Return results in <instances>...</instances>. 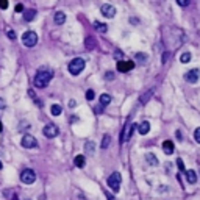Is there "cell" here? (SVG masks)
<instances>
[{
  "label": "cell",
  "instance_id": "2e32d148",
  "mask_svg": "<svg viewBox=\"0 0 200 200\" xmlns=\"http://www.w3.org/2000/svg\"><path fill=\"white\" fill-rule=\"evenodd\" d=\"M152 96H153V89H149L147 92H145V94H142V96H141V99H139V102H141L142 105H145V103H147V102H149V99H150Z\"/></svg>",
  "mask_w": 200,
  "mask_h": 200
},
{
  "label": "cell",
  "instance_id": "d6986e66",
  "mask_svg": "<svg viewBox=\"0 0 200 200\" xmlns=\"http://www.w3.org/2000/svg\"><path fill=\"white\" fill-rule=\"evenodd\" d=\"M145 159H147V163H149L150 166H156V164H158V158H156L153 153H147V155H145Z\"/></svg>",
  "mask_w": 200,
  "mask_h": 200
},
{
  "label": "cell",
  "instance_id": "d590c367",
  "mask_svg": "<svg viewBox=\"0 0 200 200\" xmlns=\"http://www.w3.org/2000/svg\"><path fill=\"white\" fill-rule=\"evenodd\" d=\"M16 11H17V13H22V11H24V6H22V3H17V5H16Z\"/></svg>",
  "mask_w": 200,
  "mask_h": 200
},
{
  "label": "cell",
  "instance_id": "3957f363",
  "mask_svg": "<svg viewBox=\"0 0 200 200\" xmlns=\"http://www.w3.org/2000/svg\"><path fill=\"white\" fill-rule=\"evenodd\" d=\"M38 42V35L35 31H27L22 35V44L25 47H35Z\"/></svg>",
  "mask_w": 200,
  "mask_h": 200
},
{
  "label": "cell",
  "instance_id": "44dd1931",
  "mask_svg": "<svg viewBox=\"0 0 200 200\" xmlns=\"http://www.w3.org/2000/svg\"><path fill=\"white\" fill-rule=\"evenodd\" d=\"M189 61H191V53H189V52L181 53V56H180V63H181V64H186V63H189Z\"/></svg>",
  "mask_w": 200,
  "mask_h": 200
},
{
  "label": "cell",
  "instance_id": "277c9868",
  "mask_svg": "<svg viewBox=\"0 0 200 200\" xmlns=\"http://www.w3.org/2000/svg\"><path fill=\"white\" fill-rule=\"evenodd\" d=\"M121 181H122L121 174H119V172H114V174H111L110 178H108V186L114 192H119V189H121Z\"/></svg>",
  "mask_w": 200,
  "mask_h": 200
},
{
  "label": "cell",
  "instance_id": "ba28073f",
  "mask_svg": "<svg viewBox=\"0 0 200 200\" xmlns=\"http://www.w3.org/2000/svg\"><path fill=\"white\" fill-rule=\"evenodd\" d=\"M42 133H44L47 138H56L58 133H60V130H58V127H56L55 124H49V125H45V127L42 128Z\"/></svg>",
  "mask_w": 200,
  "mask_h": 200
},
{
  "label": "cell",
  "instance_id": "f546056e",
  "mask_svg": "<svg viewBox=\"0 0 200 200\" xmlns=\"http://www.w3.org/2000/svg\"><path fill=\"white\" fill-rule=\"evenodd\" d=\"M177 166H178L180 170H184V163H183V159H181V158L177 159Z\"/></svg>",
  "mask_w": 200,
  "mask_h": 200
},
{
  "label": "cell",
  "instance_id": "cb8c5ba5",
  "mask_svg": "<svg viewBox=\"0 0 200 200\" xmlns=\"http://www.w3.org/2000/svg\"><path fill=\"white\" fill-rule=\"evenodd\" d=\"M50 111H52V114H53V116H60V114L63 113V108H61L60 105H52Z\"/></svg>",
  "mask_w": 200,
  "mask_h": 200
},
{
  "label": "cell",
  "instance_id": "836d02e7",
  "mask_svg": "<svg viewBox=\"0 0 200 200\" xmlns=\"http://www.w3.org/2000/svg\"><path fill=\"white\" fill-rule=\"evenodd\" d=\"M136 58H138V60H142V61H145V60H147V55H144V53H138V55H136Z\"/></svg>",
  "mask_w": 200,
  "mask_h": 200
},
{
  "label": "cell",
  "instance_id": "ab89813d",
  "mask_svg": "<svg viewBox=\"0 0 200 200\" xmlns=\"http://www.w3.org/2000/svg\"><path fill=\"white\" fill-rule=\"evenodd\" d=\"M3 167V164H2V161H0V169H2Z\"/></svg>",
  "mask_w": 200,
  "mask_h": 200
},
{
  "label": "cell",
  "instance_id": "4316f807",
  "mask_svg": "<svg viewBox=\"0 0 200 200\" xmlns=\"http://www.w3.org/2000/svg\"><path fill=\"white\" fill-rule=\"evenodd\" d=\"M94 91H92V89H89V91H86V100H92V99H94Z\"/></svg>",
  "mask_w": 200,
  "mask_h": 200
},
{
  "label": "cell",
  "instance_id": "1f68e13d",
  "mask_svg": "<svg viewBox=\"0 0 200 200\" xmlns=\"http://www.w3.org/2000/svg\"><path fill=\"white\" fill-rule=\"evenodd\" d=\"M86 47H88V49H91V47H94V41H92V39H91V38H88V39H86Z\"/></svg>",
  "mask_w": 200,
  "mask_h": 200
},
{
  "label": "cell",
  "instance_id": "4dcf8cb0",
  "mask_svg": "<svg viewBox=\"0 0 200 200\" xmlns=\"http://www.w3.org/2000/svg\"><path fill=\"white\" fill-rule=\"evenodd\" d=\"M8 38L14 41V39H16V33H14V30H8Z\"/></svg>",
  "mask_w": 200,
  "mask_h": 200
},
{
  "label": "cell",
  "instance_id": "30bf717a",
  "mask_svg": "<svg viewBox=\"0 0 200 200\" xmlns=\"http://www.w3.org/2000/svg\"><path fill=\"white\" fill-rule=\"evenodd\" d=\"M138 128V124H128V125H125V130H124V133H122V142H125V141H128L130 138H131V135H133V131H135Z\"/></svg>",
  "mask_w": 200,
  "mask_h": 200
},
{
  "label": "cell",
  "instance_id": "603a6c76",
  "mask_svg": "<svg viewBox=\"0 0 200 200\" xmlns=\"http://www.w3.org/2000/svg\"><path fill=\"white\" fill-rule=\"evenodd\" d=\"M110 102H111V96H108V94H102L100 96V105L106 106V105H110Z\"/></svg>",
  "mask_w": 200,
  "mask_h": 200
},
{
  "label": "cell",
  "instance_id": "5bb4252c",
  "mask_svg": "<svg viewBox=\"0 0 200 200\" xmlns=\"http://www.w3.org/2000/svg\"><path fill=\"white\" fill-rule=\"evenodd\" d=\"M138 130H139L141 135H147V133L150 131V124L149 122H142V124L138 125Z\"/></svg>",
  "mask_w": 200,
  "mask_h": 200
},
{
  "label": "cell",
  "instance_id": "8d00e7d4",
  "mask_svg": "<svg viewBox=\"0 0 200 200\" xmlns=\"http://www.w3.org/2000/svg\"><path fill=\"white\" fill-rule=\"evenodd\" d=\"M167 58H169V52H166V53H164V56H163V63H166V61H167Z\"/></svg>",
  "mask_w": 200,
  "mask_h": 200
},
{
  "label": "cell",
  "instance_id": "484cf974",
  "mask_svg": "<svg viewBox=\"0 0 200 200\" xmlns=\"http://www.w3.org/2000/svg\"><path fill=\"white\" fill-rule=\"evenodd\" d=\"M114 58H116L117 61H122V58H124V53H122L121 50H116V52H114Z\"/></svg>",
  "mask_w": 200,
  "mask_h": 200
},
{
  "label": "cell",
  "instance_id": "7402d4cb",
  "mask_svg": "<svg viewBox=\"0 0 200 200\" xmlns=\"http://www.w3.org/2000/svg\"><path fill=\"white\" fill-rule=\"evenodd\" d=\"M110 141H111V136L110 135H105L103 136V139H102V144H100V149H106V147H108V145H110Z\"/></svg>",
  "mask_w": 200,
  "mask_h": 200
},
{
  "label": "cell",
  "instance_id": "d6a6232c",
  "mask_svg": "<svg viewBox=\"0 0 200 200\" xmlns=\"http://www.w3.org/2000/svg\"><path fill=\"white\" fill-rule=\"evenodd\" d=\"M180 6H188L189 5V0H178V2H177Z\"/></svg>",
  "mask_w": 200,
  "mask_h": 200
},
{
  "label": "cell",
  "instance_id": "ac0fdd59",
  "mask_svg": "<svg viewBox=\"0 0 200 200\" xmlns=\"http://www.w3.org/2000/svg\"><path fill=\"white\" fill-rule=\"evenodd\" d=\"M85 163H86V161H85V156H83V155H77L75 159H74V164H75L77 167H83Z\"/></svg>",
  "mask_w": 200,
  "mask_h": 200
},
{
  "label": "cell",
  "instance_id": "5b68a950",
  "mask_svg": "<svg viewBox=\"0 0 200 200\" xmlns=\"http://www.w3.org/2000/svg\"><path fill=\"white\" fill-rule=\"evenodd\" d=\"M35 180H36V174L33 169H25L20 174V181L25 184H31V183H35Z\"/></svg>",
  "mask_w": 200,
  "mask_h": 200
},
{
  "label": "cell",
  "instance_id": "9a60e30c",
  "mask_svg": "<svg viewBox=\"0 0 200 200\" xmlns=\"http://www.w3.org/2000/svg\"><path fill=\"white\" fill-rule=\"evenodd\" d=\"M64 22H66V14H64V13H61V11L55 13V24L56 25H63Z\"/></svg>",
  "mask_w": 200,
  "mask_h": 200
},
{
  "label": "cell",
  "instance_id": "e0dca14e",
  "mask_svg": "<svg viewBox=\"0 0 200 200\" xmlns=\"http://www.w3.org/2000/svg\"><path fill=\"white\" fill-rule=\"evenodd\" d=\"M35 17H36V11H35V9H27V11H25V14H24V19H25L27 22L33 20Z\"/></svg>",
  "mask_w": 200,
  "mask_h": 200
},
{
  "label": "cell",
  "instance_id": "6da1fadb",
  "mask_svg": "<svg viewBox=\"0 0 200 200\" xmlns=\"http://www.w3.org/2000/svg\"><path fill=\"white\" fill-rule=\"evenodd\" d=\"M53 78V72L52 71H47V69H39L35 80H33V83L36 88H45L49 85V82Z\"/></svg>",
  "mask_w": 200,
  "mask_h": 200
},
{
  "label": "cell",
  "instance_id": "9c48e42d",
  "mask_svg": "<svg viewBox=\"0 0 200 200\" xmlns=\"http://www.w3.org/2000/svg\"><path fill=\"white\" fill-rule=\"evenodd\" d=\"M100 11H102V14H103L105 17H108V19L114 17V14H116V8H114L113 5H108V3H103V5L100 6Z\"/></svg>",
  "mask_w": 200,
  "mask_h": 200
},
{
  "label": "cell",
  "instance_id": "e575fe53",
  "mask_svg": "<svg viewBox=\"0 0 200 200\" xmlns=\"http://www.w3.org/2000/svg\"><path fill=\"white\" fill-rule=\"evenodd\" d=\"M0 8H2V9H6V8H8V2L2 0V2H0Z\"/></svg>",
  "mask_w": 200,
  "mask_h": 200
},
{
  "label": "cell",
  "instance_id": "f35d334b",
  "mask_svg": "<svg viewBox=\"0 0 200 200\" xmlns=\"http://www.w3.org/2000/svg\"><path fill=\"white\" fill-rule=\"evenodd\" d=\"M3 130V125H2V121H0V131H2Z\"/></svg>",
  "mask_w": 200,
  "mask_h": 200
},
{
  "label": "cell",
  "instance_id": "7a4b0ae2",
  "mask_svg": "<svg viewBox=\"0 0 200 200\" xmlns=\"http://www.w3.org/2000/svg\"><path fill=\"white\" fill-rule=\"evenodd\" d=\"M85 66H86L85 60H82V58H75V60H72V61L69 63L67 69H69V72H71L72 75H78L80 72L85 69Z\"/></svg>",
  "mask_w": 200,
  "mask_h": 200
},
{
  "label": "cell",
  "instance_id": "83f0119b",
  "mask_svg": "<svg viewBox=\"0 0 200 200\" xmlns=\"http://www.w3.org/2000/svg\"><path fill=\"white\" fill-rule=\"evenodd\" d=\"M194 139L200 144V127H198V128H195V131H194Z\"/></svg>",
  "mask_w": 200,
  "mask_h": 200
},
{
  "label": "cell",
  "instance_id": "8fae6325",
  "mask_svg": "<svg viewBox=\"0 0 200 200\" xmlns=\"http://www.w3.org/2000/svg\"><path fill=\"white\" fill-rule=\"evenodd\" d=\"M133 67H135V63L133 61H119L117 63V71L119 72H128V71H131Z\"/></svg>",
  "mask_w": 200,
  "mask_h": 200
},
{
  "label": "cell",
  "instance_id": "7c38bea8",
  "mask_svg": "<svg viewBox=\"0 0 200 200\" xmlns=\"http://www.w3.org/2000/svg\"><path fill=\"white\" fill-rule=\"evenodd\" d=\"M163 150H164V153L166 155H172V153H174V142H172V141H164L163 142Z\"/></svg>",
  "mask_w": 200,
  "mask_h": 200
},
{
  "label": "cell",
  "instance_id": "d4e9b609",
  "mask_svg": "<svg viewBox=\"0 0 200 200\" xmlns=\"http://www.w3.org/2000/svg\"><path fill=\"white\" fill-rule=\"evenodd\" d=\"M94 149H96V144L92 142V141H89V142H86V144H85V150H88L89 153L94 152Z\"/></svg>",
  "mask_w": 200,
  "mask_h": 200
},
{
  "label": "cell",
  "instance_id": "74e56055",
  "mask_svg": "<svg viewBox=\"0 0 200 200\" xmlns=\"http://www.w3.org/2000/svg\"><path fill=\"white\" fill-rule=\"evenodd\" d=\"M75 105H77V102H74V100H71V102H69V106H71V108H74Z\"/></svg>",
  "mask_w": 200,
  "mask_h": 200
},
{
  "label": "cell",
  "instance_id": "52a82bcc",
  "mask_svg": "<svg viewBox=\"0 0 200 200\" xmlns=\"http://www.w3.org/2000/svg\"><path fill=\"white\" fill-rule=\"evenodd\" d=\"M198 78H200V71L198 69H191V71H188L184 74V80L188 83H197L198 82Z\"/></svg>",
  "mask_w": 200,
  "mask_h": 200
},
{
  "label": "cell",
  "instance_id": "4fadbf2b",
  "mask_svg": "<svg viewBox=\"0 0 200 200\" xmlns=\"http://www.w3.org/2000/svg\"><path fill=\"white\" fill-rule=\"evenodd\" d=\"M186 180H188L189 184H195V183H197V174H195L192 169L186 170Z\"/></svg>",
  "mask_w": 200,
  "mask_h": 200
},
{
  "label": "cell",
  "instance_id": "ffe728a7",
  "mask_svg": "<svg viewBox=\"0 0 200 200\" xmlns=\"http://www.w3.org/2000/svg\"><path fill=\"white\" fill-rule=\"evenodd\" d=\"M94 28L97 31H100V33H106V31H108V27H106L105 24H102V22H94Z\"/></svg>",
  "mask_w": 200,
  "mask_h": 200
},
{
  "label": "cell",
  "instance_id": "8992f818",
  "mask_svg": "<svg viewBox=\"0 0 200 200\" xmlns=\"http://www.w3.org/2000/svg\"><path fill=\"white\" fill-rule=\"evenodd\" d=\"M20 145L25 147V149H35V147H38V141L31 135H25L22 138V141H20Z\"/></svg>",
  "mask_w": 200,
  "mask_h": 200
},
{
  "label": "cell",
  "instance_id": "f1b7e54d",
  "mask_svg": "<svg viewBox=\"0 0 200 200\" xmlns=\"http://www.w3.org/2000/svg\"><path fill=\"white\" fill-rule=\"evenodd\" d=\"M105 80H106V82H111V80H114V74H113V72H106V74H105Z\"/></svg>",
  "mask_w": 200,
  "mask_h": 200
}]
</instances>
